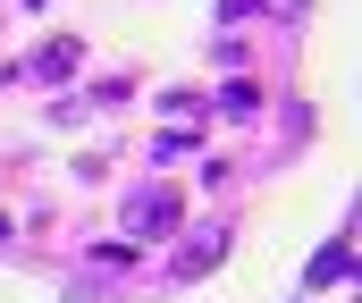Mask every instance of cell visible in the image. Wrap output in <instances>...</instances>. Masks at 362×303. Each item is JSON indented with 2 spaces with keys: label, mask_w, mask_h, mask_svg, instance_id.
Here are the masks:
<instances>
[{
  "label": "cell",
  "mask_w": 362,
  "mask_h": 303,
  "mask_svg": "<svg viewBox=\"0 0 362 303\" xmlns=\"http://www.w3.org/2000/svg\"><path fill=\"white\" fill-rule=\"evenodd\" d=\"M219 253H228V227H194V236H185L177 278H202V270H219Z\"/></svg>",
  "instance_id": "3957f363"
},
{
  "label": "cell",
  "mask_w": 362,
  "mask_h": 303,
  "mask_svg": "<svg viewBox=\"0 0 362 303\" xmlns=\"http://www.w3.org/2000/svg\"><path fill=\"white\" fill-rule=\"evenodd\" d=\"M177 227V194L169 186H135L127 194V236H169Z\"/></svg>",
  "instance_id": "6da1fadb"
},
{
  "label": "cell",
  "mask_w": 362,
  "mask_h": 303,
  "mask_svg": "<svg viewBox=\"0 0 362 303\" xmlns=\"http://www.w3.org/2000/svg\"><path fill=\"white\" fill-rule=\"evenodd\" d=\"M17 8H42V0H17Z\"/></svg>",
  "instance_id": "52a82bcc"
},
{
  "label": "cell",
  "mask_w": 362,
  "mask_h": 303,
  "mask_svg": "<svg viewBox=\"0 0 362 303\" xmlns=\"http://www.w3.org/2000/svg\"><path fill=\"white\" fill-rule=\"evenodd\" d=\"M219 109H228V118H253V109H262V85H253V76H245V85H219Z\"/></svg>",
  "instance_id": "5b68a950"
},
{
  "label": "cell",
  "mask_w": 362,
  "mask_h": 303,
  "mask_svg": "<svg viewBox=\"0 0 362 303\" xmlns=\"http://www.w3.org/2000/svg\"><path fill=\"white\" fill-rule=\"evenodd\" d=\"M253 8H270V17H286V25H295V17H312V0H253Z\"/></svg>",
  "instance_id": "8992f818"
},
{
  "label": "cell",
  "mask_w": 362,
  "mask_h": 303,
  "mask_svg": "<svg viewBox=\"0 0 362 303\" xmlns=\"http://www.w3.org/2000/svg\"><path fill=\"white\" fill-rule=\"evenodd\" d=\"M76 51H85V42H42V51L25 59V76H34V85H68V76H76Z\"/></svg>",
  "instance_id": "7a4b0ae2"
},
{
  "label": "cell",
  "mask_w": 362,
  "mask_h": 303,
  "mask_svg": "<svg viewBox=\"0 0 362 303\" xmlns=\"http://www.w3.org/2000/svg\"><path fill=\"white\" fill-rule=\"evenodd\" d=\"M337 278H354V253H346V236L312 253V270H303V287H337Z\"/></svg>",
  "instance_id": "277c9868"
}]
</instances>
